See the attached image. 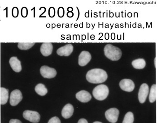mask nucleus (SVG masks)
Instances as JSON below:
<instances>
[{"mask_svg": "<svg viewBox=\"0 0 157 123\" xmlns=\"http://www.w3.org/2000/svg\"><path fill=\"white\" fill-rule=\"evenodd\" d=\"M104 51L105 57L112 61H118L122 57V52L121 49L112 44H106Z\"/></svg>", "mask_w": 157, "mask_h": 123, "instance_id": "nucleus-2", "label": "nucleus"}, {"mask_svg": "<svg viewBox=\"0 0 157 123\" xmlns=\"http://www.w3.org/2000/svg\"><path fill=\"white\" fill-rule=\"evenodd\" d=\"M86 79L90 83L99 84L105 82L108 78L106 72L100 69H94L88 72Z\"/></svg>", "mask_w": 157, "mask_h": 123, "instance_id": "nucleus-1", "label": "nucleus"}, {"mask_svg": "<svg viewBox=\"0 0 157 123\" xmlns=\"http://www.w3.org/2000/svg\"><path fill=\"white\" fill-rule=\"evenodd\" d=\"M119 85L121 89L125 91H132L135 88L134 83L131 79H123L120 82Z\"/></svg>", "mask_w": 157, "mask_h": 123, "instance_id": "nucleus-9", "label": "nucleus"}, {"mask_svg": "<svg viewBox=\"0 0 157 123\" xmlns=\"http://www.w3.org/2000/svg\"><path fill=\"white\" fill-rule=\"evenodd\" d=\"M65 10L62 7L59 8L58 10V15L59 18H63L64 16Z\"/></svg>", "mask_w": 157, "mask_h": 123, "instance_id": "nucleus-25", "label": "nucleus"}, {"mask_svg": "<svg viewBox=\"0 0 157 123\" xmlns=\"http://www.w3.org/2000/svg\"><path fill=\"white\" fill-rule=\"evenodd\" d=\"M93 123H102L101 122L96 121V122H94Z\"/></svg>", "mask_w": 157, "mask_h": 123, "instance_id": "nucleus-31", "label": "nucleus"}, {"mask_svg": "<svg viewBox=\"0 0 157 123\" xmlns=\"http://www.w3.org/2000/svg\"><path fill=\"white\" fill-rule=\"evenodd\" d=\"M73 10V9L72 7H68L67 8V11L69 12H72Z\"/></svg>", "mask_w": 157, "mask_h": 123, "instance_id": "nucleus-30", "label": "nucleus"}, {"mask_svg": "<svg viewBox=\"0 0 157 123\" xmlns=\"http://www.w3.org/2000/svg\"><path fill=\"white\" fill-rule=\"evenodd\" d=\"M0 8H1V7H0Z\"/></svg>", "mask_w": 157, "mask_h": 123, "instance_id": "nucleus-32", "label": "nucleus"}, {"mask_svg": "<svg viewBox=\"0 0 157 123\" xmlns=\"http://www.w3.org/2000/svg\"><path fill=\"white\" fill-rule=\"evenodd\" d=\"M119 116V110L116 108H110L105 112V118L110 123H116L118 121Z\"/></svg>", "mask_w": 157, "mask_h": 123, "instance_id": "nucleus-6", "label": "nucleus"}, {"mask_svg": "<svg viewBox=\"0 0 157 123\" xmlns=\"http://www.w3.org/2000/svg\"><path fill=\"white\" fill-rule=\"evenodd\" d=\"M78 123H88V121L85 119H80L78 121Z\"/></svg>", "mask_w": 157, "mask_h": 123, "instance_id": "nucleus-28", "label": "nucleus"}, {"mask_svg": "<svg viewBox=\"0 0 157 123\" xmlns=\"http://www.w3.org/2000/svg\"><path fill=\"white\" fill-rule=\"evenodd\" d=\"M76 99L82 102H87L92 99V96L89 92L85 91H81L76 94Z\"/></svg>", "mask_w": 157, "mask_h": 123, "instance_id": "nucleus-12", "label": "nucleus"}, {"mask_svg": "<svg viewBox=\"0 0 157 123\" xmlns=\"http://www.w3.org/2000/svg\"><path fill=\"white\" fill-rule=\"evenodd\" d=\"M132 65L136 69H143L146 65V62L144 59H136L132 61Z\"/></svg>", "mask_w": 157, "mask_h": 123, "instance_id": "nucleus-16", "label": "nucleus"}, {"mask_svg": "<svg viewBox=\"0 0 157 123\" xmlns=\"http://www.w3.org/2000/svg\"><path fill=\"white\" fill-rule=\"evenodd\" d=\"M74 107L71 104L68 103L65 106L62 111V115L65 119H68L72 116Z\"/></svg>", "mask_w": 157, "mask_h": 123, "instance_id": "nucleus-15", "label": "nucleus"}, {"mask_svg": "<svg viewBox=\"0 0 157 123\" xmlns=\"http://www.w3.org/2000/svg\"><path fill=\"white\" fill-rule=\"evenodd\" d=\"M48 123H61V121L58 117H55L51 118Z\"/></svg>", "mask_w": 157, "mask_h": 123, "instance_id": "nucleus-26", "label": "nucleus"}, {"mask_svg": "<svg viewBox=\"0 0 157 123\" xmlns=\"http://www.w3.org/2000/svg\"><path fill=\"white\" fill-rule=\"evenodd\" d=\"M134 116L132 112H128L126 114L122 123H133Z\"/></svg>", "mask_w": 157, "mask_h": 123, "instance_id": "nucleus-21", "label": "nucleus"}, {"mask_svg": "<svg viewBox=\"0 0 157 123\" xmlns=\"http://www.w3.org/2000/svg\"><path fill=\"white\" fill-rule=\"evenodd\" d=\"M22 99H23V95L21 92L18 90H14L10 94V105L12 106H15L18 105Z\"/></svg>", "mask_w": 157, "mask_h": 123, "instance_id": "nucleus-7", "label": "nucleus"}, {"mask_svg": "<svg viewBox=\"0 0 157 123\" xmlns=\"http://www.w3.org/2000/svg\"><path fill=\"white\" fill-rule=\"evenodd\" d=\"M36 93L40 96H44L48 93V90L44 84L39 83L36 86L35 88Z\"/></svg>", "mask_w": 157, "mask_h": 123, "instance_id": "nucleus-18", "label": "nucleus"}, {"mask_svg": "<svg viewBox=\"0 0 157 123\" xmlns=\"http://www.w3.org/2000/svg\"><path fill=\"white\" fill-rule=\"evenodd\" d=\"M21 16L23 18H27L28 16V9L26 7H23L21 9Z\"/></svg>", "mask_w": 157, "mask_h": 123, "instance_id": "nucleus-22", "label": "nucleus"}, {"mask_svg": "<svg viewBox=\"0 0 157 123\" xmlns=\"http://www.w3.org/2000/svg\"><path fill=\"white\" fill-rule=\"evenodd\" d=\"M156 99V86L155 84L152 85L150 91V95H149V100L150 102H155Z\"/></svg>", "mask_w": 157, "mask_h": 123, "instance_id": "nucleus-19", "label": "nucleus"}, {"mask_svg": "<svg viewBox=\"0 0 157 123\" xmlns=\"http://www.w3.org/2000/svg\"><path fill=\"white\" fill-rule=\"evenodd\" d=\"M55 15V9L53 7H50L48 9V16L50 18H53Z\"/></svg>", "mask_w": 157, "mask_h": 123, "instance_id": "nucleus-23", "label": "nucleus"}, {"mask_svg": "<svg viewBox=\"0 0 157 123\" xmlns=\"http://www.w3.org/2000/svg\"><path fill=\"white\" fill-rule=\"evenodd\" d=\"M9 123H22L21 121L18 119H11Z\"/></svg>", "mask_w": 157, "mask_h": 123, "instance_id": "nucleus-27", "label": "nucleus"}, {"mask_svg": "<svg viewBox=\"0 0 157 123\" xmlns=\"http://www.w3.org/2000/svg\"><path fill=\"white\" fill-rule=\"evenodd\" d=\"M35 44V43H19L18 47L22 50H27L30 49Z\"/></svg>", "mask_w": 157, "mask_h": 123, "instance_id": "nucleus-20", "label": "nucleus"}, {"mask_svg": "<svg viewBox=\"0 0 157 123\" xmlns=\"http://www.w3.org/2000/svg\"><path fill=\"white\" fill-rule=\"evenodd\" d=\"M40 73L41 75L44 78L49 79L55 77L57 73L55 69L45 65L43 66L40 68Z\"/></svg>", "mask_w": 157, "mask_h": 123, "instance_id": "nucleus-5", "label": "nucleus"}, {"mask_svg": "<svg viewBox=\"0 0 157 123\" xmlns=\"http://www.w3.org/2000/svg\"><path fill=\"white\" fill-rule=\"evenodd\" d=\"M53 44L50 43H44L40 47V53L44 57H48L52 54L53 52Z\"/></svg>", "mask_w": 157, "mask_h": 123, "instance_id": "nucleus-13", "label": "nucleus"}, {"mask_svg": "<svg viewBox=\"0 0 157 123\" xmlns=\"http://www.w3.org/2000/svg\"><path fill=\"white\" fill-rule=\"evenodd\" d=\"M73 49V46L72 44H67L59 48L57 50V53L60 56L68 57L72 53Z\"/></svg>", "mask_w": 157, "mask_h": 123, "instance_id": "nucleus-11", "label": "nucleus"}, {"mask_svg": "<svg viewBox=\"0 0 157 123\" xmlns=\"http://www.w3.org/2000/svg\"><path fill=\"white\" fill-rule=\"evenodd\" d=\"M149 86L146 83H143L140 88L138 93V99L140 103H143L145 102L149 94Z\"/></svg>", "mask_w": 157, "mask_h": 123, "instance_id": "nucleus-8", "label": "nucleus"}, {"mask_svg": "<svg viewBox=\"0 0 157 123\" xmlns=\"http://www.w3.org/2000/svg\"><path fill=\"white\" fill-rule=\"evenodd\" d=\"M109 91L108 87L105 85L101 84L97 86L93 90L94 97L98 100L102 101L105 99L109 95Z\"/></svg>", "mask_w": 157, "mask_h": 123, "instance_id": "nucleus-3", "label": "nucleus"}, {"mask_svg": "<svg viewBox=\"0 0 157 123\" xmlns=\"http://www.w3.org/2000/svg\"><path fill=\"white\" fill-rule=\"evenodd\" d=\"M9 98V91L4 88H1V104L4 105L7 102Z\"/></svg>", "mask_w": 157, "mask_h": 123, "instance_id": "nucleus-17", "label": "nucleus"}, {"mask_svg": "<svg viewBox=\"0 0 157 123\" xmlns=\"http://www.w3.org/2000/svg\"><path fill=\"white\" fill-rule=\"evenodd\" d=\"M92 57L88 51H82L78 57V64L81 66H85L91 61Z\"/></svg>", "mask_w": 157, "mask_h": 123, "instance_id": "nucleus-10", "label": "nucleus"}, {"mask_svg": "<svg viewBox=\"0 0 157 123\" xmlns=\"http://www.w3.org/2000/svg\"><path fill=\"white\" fill-rule=\"evenodd\" d=\"M23 117L26 120L33 123H38L40 120V115L35 111L26 110L23 113Z\"/></svg>", "mask_w": 157, "mask_h": 123, "instance_id": "nucleus-4", "label": "nucleus"}, {"mask_svg": "<svg viewBox=\"0 0 157 123\" xmlns=\"http://www.w3.org/2000/svg\"><path fill=\"white\" fill-rule=\"evenodd\" d=\"M19 14V10L17 7L13 8L12 10V15L13 18H17Z\"/></svg>", "mask_w": 157, "mask_h": 123, "instance_id": "nucleus-24", "label": "nucleus"}, {"mask_svg": "<svg viewBox=\"0 0 157 123\" xmlns=\"http://www.w3.org/2000/svg\"><path fill=\"white\" fill-rule=\"evenodd\" d=\"M9 63L13 70L15 72L19 73L22 70L21 62L17 58V57H13L10 58Z\"/></svg>", "mask_w": 157, "mask_h": 123, "instance_id": "nucleus-14", "label": "nucleus"}, {"mask_svg": "<svg viewBox=\"0 0 157 123\" xmlns=\"http://www.w3.org/2000/svg\"><path fill=\"white\" fill-rule=\"evenodd\" d=\"M67 16L69 18H72L74 16V13L73 12H68L67 13Z\"/></svg>", "mask_w": 157, "mask_h": 123, "instance_id": "nucleus-29", "label": "nucleus"}]
</instances>
